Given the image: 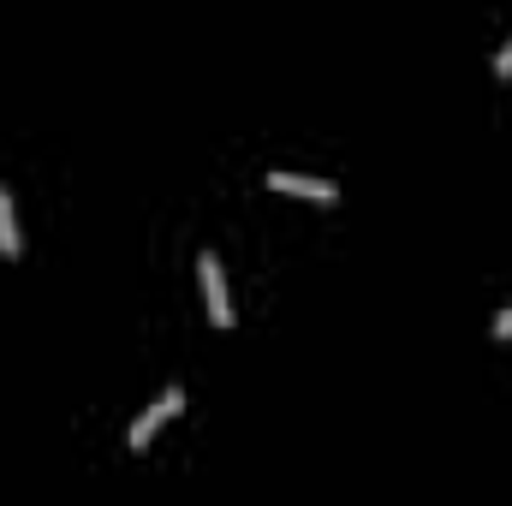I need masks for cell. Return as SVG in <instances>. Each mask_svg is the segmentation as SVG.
Returning a JSON list of instances; mask_svg holds the SVG:
<instances>
[{
  "mask_svg": "<svg viewBox=\"0 0 512 506\" xmlns=\"http://www.w3.org/2000/svg\"><path fill=\"white\" fill-rule=\"evenodd\" d=\"M179 405H185V387H167V393H161V399H155V405H149V411H143V417L131 423V447L143 453V447L155 441V429H161V423H167V417H173Z\"/></svg>",
  "mask_w": 512,
  "mask_h": 506,
  "instance_id": "2",
  "label": "cell"
},
{
  "mask_svg": "<svg viewBox=\"0 0 512 506\" xmlns=\"http://www.w3.org/2000/svg\"><path fill=\"white\" fill-rule=\"evenodd\" d=\"M495 340H512V304L495 316Z\"/></svg>",
  "mask_w": 512,
  "mask_h": 506,
  "instance_id": "5",
  "label": "cell"
},
{
  "mask_svg": "<svg viewBox=\"0 0 512 506\" xmlns=\"http://www.w3.org/2000/svg\"><path fill=\"white\" fill-rule=\"evenodd\" d=\"M268 185H274V191H286V197H310V203H334V197H340V185H334V179H310V173H280V167L268 173Z\"/></svg>",
  "mask_w": 512,
  "mask_h": 506,
  "instance_id": "3",
  "label": "cell"
},
{
  "mask_svg": "<svg viewBox=\"0 0 512 506\" xmlns=\"http://www.w3.org/2000/svg\"><path fill=\"white\" fill-rule=\"evenodd\" d=\"M197 280H203V298H209V316L227 328L233 322V298H227V274H221V256L203 251L197 256Z\"/></svg>",
  "mask_w": 512,
  "mask_h": 506,
  "instance_id": "1",
  "label": "cell"
},
{
  "mask_svg": "<svg viewBox=\"0 0 512 506\" xmlns=\"http://www.w3.org/2000/svg\"><path fill=\"white\" fill-rule=\"evenodd\" d=\"M0 251L6 256L24 251V239H18V215H12V191H6V185H0Z\"/></svg>",
  "mask_w": 512,
  "mask_h": 506,
  "instance_id": "4",
  "label": "cell"
},
{
  "mask_svg": "<svg viewBox=\"0 0 512 506\" xmlns=\"http://www.w3.org/2000/svg\"><path fill=\"white\" fill-rule=\"evenodd\" d=\"M495 66H512V42L507 48H495Z\"/></svg>",
  "mask_w": 512,
  "mask_h": 506,
  "instance_id": "6",
  "label": "cell"
}]
</instances>
